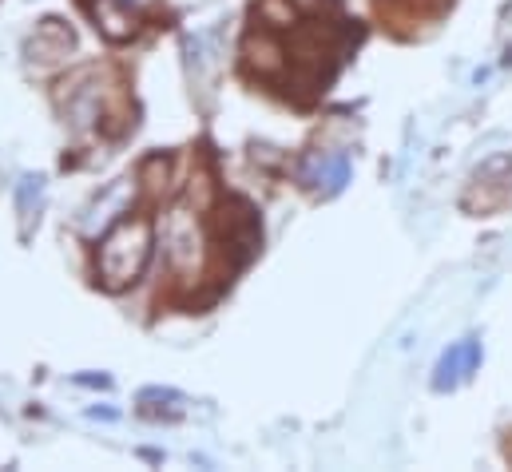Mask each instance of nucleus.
Segmentation results:
<instances>
[{
    "mask_svg": "<svg viewBox=\"0 0 512 472\" xmlns=\"http://www.w3.org/2000/svg\"><path fill=\"white\" fill-rule=\"evenodd\" d=\"M76 385H84V389H112V377L108 373H100V377L96 373H80Z\"/></svg>",
    "mask_w": 512,
    "mask_h": 472,
    "instance_id": "nucleus-16",
    "label": "nucleus"
},
{
    "mask_svg": "<svg viewBox=\"0 0 512 472\" xmlns=\"http://www.w3.org/2000/svg\"><path fill=\"white\" fill-rule=\"evenodd\" d=\"M52 104L76 139L124 135L135 127V104L124 80L104 64H76L52 80Z\"/></svg>",
    "mask_w": 512,
    "mask_h": 472,
    "instance_id": "nucleus-2",
    "label": "nucleus"
},
{
    "mask_svg": "<svg viewBox=\"0 0 512 472\" xmlns=\"http://www.w3.org/2000/svg\"><path fill=\"white\" fill-rule=\"evenodd\" d=\"M239 68H243V76L255 80V84H270V88L282 84V80L290 76V48H286V36L251 24V28L243 32V40H239Z\"/></svg>",
    "mask_w": 512,
    "mask_h": 472,
    "instance_id": "nucleus-7",
    "label": "nucleus"
},
{
    "mask_svg": "<svg viewBox=\"0 0 512 472\" xmlns=\"http://www.w3.org/2000/svg\"><path fill=\"white\" fill-rule=\"evenodd\" d=\"M76 56V32L60 16L36 20V28L24 40V72L32 80H56L60 72L72 68Z\"/></svg>",
    "mask_w": 512,
    "mask_h": 472,
    "instance_id": "nucleus-5",
    "label": "nucleus"
},
{
    "mask_svg": "<svg viewBox=\"0 0 512 472\" xmlns=\"http://www.w3.org/2000/svg\"><path fill=\"white\" fill-rule=\"evenodd\" d=\"M135 179H139V195H143V207H163L175 199V187H179V175H175V159L167 151H151L139 159L135 167Z\"/></svg>",
    "mask_w": 512,
    "mask_h": 472,
    "instance_id": "nucleus-10",
    "label": "nucleus"
},
{
    "mask_svg": "<svg viewBox=\"0 0 512 472\" xmlns=\"http://www.w3.org/2000/svg\"><path fill=\"white\" fill-rule=\"evenodd\" d=\"M159 223V258H163V274L167 286L179 302H195L215 278H227V262L219 254V242L211 231V219L203 211H195L183 199H171L163 215H155Z\"/></svg>",
    "mask_w": 512,
    "mask_h": 472,
    "instance_id": "nucleus-1",
    "label": "nucleus"
},
{
    "mask_svg": "<svg viewBox=\"0 0 512 472\" xmlns=\"http://www.w3.org/2000/svg\"><path fill=\"white\" fill-rule=\"evenodd\" d=\"M505 64H512V48H509V52H505Z\"/></svg>",
    "mask_w": 512,
    "mask_h": 472,
    "instance_id": "nucleus-20",
    "label": "nucleus"
},
{
    "mask_svg": "<svg viewBox=\"0 0 512 472\" xmlns=\"http://www.w3.org/2000/svg\"><path fill=\"white\" fill-rule=\"evenodd\" d=\"M88 417H96V421H116V417H120V409H108V405H96V409H88Z\"/></svg>",
    "mask_w": 512,
    "mask_h": 472,
    "instance_id": "nucleus-18",
    "label": "nucleus"
},
{
    "mask_svg": "<svg viewBox=\"0 0 512 472\" xmlns=\"http://www.w3.org/2000/svg\"><path fill=\"white\" fill-rule=\"evenodd\" d=\"M294 167V179L298 187L306 191H318V195H338L346 183H350V155L342 147H310L302 159L290 163Z\"/></svg>",
    "mask_w": 512,
    "mask_h": 472,
    "instance_id": "nucleus-8",
    "label": "nucleus"
},
{
    "mask_svg": "<svg viewBox=\"0 0 512 472\" xmlns=\"http://www.w3.org/2000/svg\"><path fill=\"white\" fill-rule=\"evenodd\" d=\"M251 20H255L258 28H266V32H278V36H290L306 16H302V8L294 4V0H255V8H251Z\"/></svg>",
    "mask_w": 512,
    "mask_h": 472,
    "instance_id": "nucleus-13",
    "label": "nucleus"
},
{
    "mask_svg": "<svg viewBox=\"0 0 512 472\" xmlns=\"http://www.w3.org/2000/svg\"><path fill=\"white\" fill-rule=\"evenodd\" d=\"M84 12L100 32V40L108 44H131L143 32V12L131 8L128 0H84Z\"/></svg>",
    "mask_w": 512,
    "mask_h": 472,
    "instance_id": "nucleus-9",
    "label": "nucleus"
},
{
    "mask_svg": "<svg viewBox=\"0 0 512 472\" xmlns=\"http://www.w3.org/2000/svg\"><path fill=\"white\" fill-rule=\"evenodd\" d=\"M251 163L266 167V171H282V167H290V155L274 143H251Z\"/></svg>",
    "mask_w": 512,
    "mask_h": 472,
    "instance_id": "nucleus-15",
    "label": "nucleus"
},
{
    "mask_svg": "<svg viewBox=\"0 0 512 472\" xmlns=\"http://www.w3.org/2000/svg\"><path fill=\"white\" fill-rule=\"evenodd\" d=\"M139 207H143V195H139V179H135V171H131V175H120V179L104 183V187L92 195V203H88V207L80 211V219H76V231H80L84 242H96L112 223H120L124 215L139 211Z\"/></svg>",
    "mask_w": 512,
    "mask_h": 472,
    "instance_id": "nucleus-6",
    "label": "nucleus"
},
{
    "mask_svg": "<svg viewBox=\"0 0 512 472\" xmlns=\"http://www.w3.org/2000/svg\"><path fill=\"white\" fill-rule=\"evenodd\" d=\"M155 254H159V223L151 207H139L92 242V282L116 298L131 294L147 278Z\"/></svg>",
    "mask_w": 512,
    "mask_h": 472,
    "instance_id": "nucleus-3",
    "label": "nucleus"
},
{
    "mask_svg": "<svg viewBox=\"0 0 512 472\" xmlns=\"http://www.w3.org/2000/svg\"><path fill=\"white\" fill-rule=\"evenodd\" d=\"M44 207V175H20L16 179V215H20V235H32V223H40Z\"/></svg>",
    "mask_w": 512,
    "mask_h": 472,
    "instance_id": "nucleus-14",
    "label": "nucleus"
},
{
    "mask_svg": "<svg viewBox=\"0 0 512 472\" xmlns=\"http://www.w3.org/2000/svg\"><path fill=\"white\" fill-rule=\"evenodd\" d=\"M131 8H139V12H143V16H147V12H151V4H155V0H128Z\"/></svg>",
    "mask_w": 512,
    "mask_h": 472,
    "instance_id": "nucleus-19",
    "label": "nucleus"
},
{
    "mask_svg": "<svg viewBox=\"0 0 512 472\" xmlns=\"http://www.w3.org/2000/svg\"><path fill=\"white\" fill-rule=\"evenodd\" d=\"M183 203H191L195 211H203V215H211V207L223 199V183H219V175H215V167L203 159V155H195V163H191V175H187V183H183V195H179Z\"/></svg>",
    "mask_w": 512,
    "mask_h": 472,
    "instance_id": "nucleus-12",
    "label": "nucleus"
},
{
    "mask_svg": "<svg viewBox=\"0 0 512 472\" xmlns=\"http://www.w3.org/2000/svg\"><path fill=\"white\" fill-rule=\"evenodd\" d=\"M477 361H481L477 338H465V342L449 346V350L441 354V361H437V369H433V389H437V393H449L453 385H461V381L477 369Z\"/></svg>",
    "mask_w": 512,
    "mask_h": 472,
    "instance_id": "nucleus-11",
    "label": "nucleus"
},
{
    "mask_svg": "<svg viewBox=\"0 0 512 472\" xmlns=\"http://www.w3.org/2000/svg\"><path fill=\"white\" fill-rule=\"evenodd\" d=\"M211 231L219 242V254L227 262V270H239L262 250V219H258V207L243 195H223L215 207H211Z\"/></svg>",
    "mask_w": 512,
    "mask_h": 472,
    "instance_id": "nucleus-4",
    "label": "nucleus"
},
{
    "mask_svg": "<svg viewBox=\"0 0 512 472\" xmlns=\"http://www.w3.org/2000/svg\"><path fill=\"white\" fill-rule=\"evenodd\" d=\"M302 8V16H318L322 8H330V0H294Z\"/></svg>",
    "mask_w": 512,
    "mask_h": 472,
    "instance_id": "nucleus-17",
    "label": "nucleus"
}]
</instances>
